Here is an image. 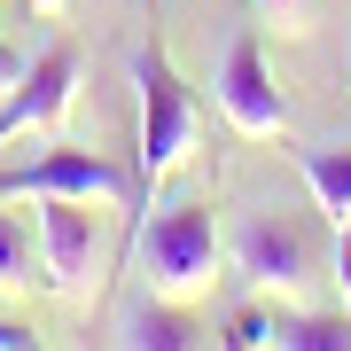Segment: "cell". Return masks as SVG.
I'll return each mask as SVG.
<instances>
[{
  "mask_svg": "<svg viewBox=\"0 0 351 351\" xmlns=\"http://www.w3.org/2000/svg\"><path fill=\"white\" fill-rule=\"evenodd\" d=\"M101 265H110V250H101V211L78 203V195H47L39 203V274L63 289L71 304H86L110 281Z\"/></svg>",
  "mask_w": 351,
  "mask_h": 351,
  "instance_id": "obj_3",
  "label": "cell"
},
{
  "mask_svg": "<svg viewBox=\"0 0 351 351\" xmlns=\"http://www.w3.org/2000/svg\"><path fill=\"white\" fill-rule=\"evenodd\" d=\"M234 265L250 274L258 289H304L320 274V250H313V234H304L297 219H281V211H250L242 219V234H234Z\"/></svg>",
  "mask_w": 351,
  "mask_h": 351,
  "instance_id": "obj_7",
  "label": "cell"
},
{
  "mask_svg": "<svg viewBox=\"0 0 351 351\" xmlns=\"http://www.w3.org/2000/svg\"><path fill=\"white\" fill-rule=\"evenodd\" d=\"M226 351H265V343H281V313H265V304H242L234 320H226Z\"/></svg>",
  "mask_w": 351,
  "mask_h": 351,
  "instance_id": "obj_11",
  "label": "cell"
},
{
  "mask_svg": "<svg viewBox=\"0 0 351 351\" xmlns=\"http://www.w3.org/2000/svg\"><path fill=\"white\" fill-rule=\"evenodd\" d=\"M0 289H8V297L32 289V234H24L16 211H0Z\"/></svg>",
  "mask_w": 351,
  "mask_h": 351,
  "instance_id": "obj_10",
  "label": "cell"
},
{
  "mask_svg": "<svg viewBox=\"0 0 351 351\" xmlns=\"http://www.w3.org/2000/svg\"><path fill=\"white\" fill-rule=\"evenodd\" d=\"M304 188H313V203L328 219H351V141L336 149V141H320V149H304Z\"/></svg>",
  "mask_w": 351,
  "mask_h": 351,
  "instance_id": "obj_9",
  "label": "cell"
},
{
  "mask_svg": "<svg viewBox=\"0 0 351 351\" xmlns=\"http://www.w3.org/2000/svg\"><path fill=\"white\" fill-rule=\"evenodd\" d=\"M32 343H39V336H32L24 320H0V351H32Z\"/></svg>",
  "mask_w": 351,
  "mask_h": 351,
  "instance_id": "obj_14",
  "label": "cell"
},
{
  "mask_svg": "<svg viewBox=\"0 0 351 351\" xmlns=\"http://www.w3.org/2000/svg\"><path fill=\"white\" fill-rule=\"evenodd\" d=\"M47 203V195H78V203H125V172H117L101 149H71L55 141L47 156H24V164H0V203Z\"/></svg>",
  "mask_w": 351,
  "mask_h": 351,
  "instance_id": "obj_4",
  "label": "cell"
},
{
  "mask_svg": "<svg viewBox=\"0 0 351 351\" xmlns=\"http://www.w3.org/2000/svg\"><path fill=\"white\" fill-rule=\"evenodd\" d=\"M281 351H351V320H281Z\"/></svg>",
  "mask_w": 351,
  "mask_h": 351,
  "instance_id": "obj_12",
  "label": "cell"
},
{
  "mask_svg": "<svg viewBox=\"0 0 351 351\" xmlns=\"http://www.w3.org/2000/svg\"><path fill=\"white\" fill-rule=\"evenodd\" d=\"M133 86H141V188L156 195V180H172L188 164L195 133H203V110H195V94L180 86V71L156 47L133 55Z\"/></svg>",
  "mask_w": 351,
  "mask_h": 351,
  "instance_id": "obj_2",
  "label": "cell"
},
{
  "mask_svg": "<svg viewBox=\"0 0 351 351\" xmlns=\"http://www.w3.org/2000/svg\"><path fill=\"white\" fill-rule=\"evenodd\" d=\"M71 101H78V55L71 47L32 55L24 78L0 94V149H8V141H32V133H63Z\"/></svg>",
  "mask_w": 351,
  "mask_h": 351,
  "instance_id": "obj_5",
  "label": "cell"
},
{
  "mask_svg": "<svg viewBox=\"0 0 351 351\" xmlns=\"http://www.w3.org/2000/svg\"><path fill=\"white\" fill-rule=\"evenodd\" d=\"M328 274H336V297H343V313H351V219L336 226V258H328Z\"/></svg>",
  "mask_w": 351,
  "mask_h": 351,
  "instance_id": "obj_13",
  "label": "cell"
},
{
  "mask_svg": "<svg viewBox=\"0 0 351 351\" xmlns=\"http://www.w3.org/2000/svg\"><path fill=\"white\" fill-rule=\"evenodd\" d=\"M32 8H39V16H63V0H32Z\"/></svg>",
  "mask_w": 351,
  "mask_h": 351,
  "instance_id": "obj_17",
  "label": "cell"
},
{
  "mask_svg": "<svg viewBox=\"0 0 351 351\" xmlns=\"http://www.w3.org/2000/svg\"><path fill=\"white\" fill-rule=\"evenodd\" d=\"M117 343L125 351H195L203 328L180 313V297H149V304H133V313L117 320Z\"/></svg>",
  "mask_w": 351,
  "mask_h": 351,
  "instance_id": "obj_8",
  "label": "cell"
},
{
  "mask_svg": "<svg viewBox=\"0 0 351 351\" xmlns=\"http://www.w3.org/2000/svg\"><path fill=\"white\" fill-rule=\"evenodd\" d=\"M133 265L149 281V297H203L219 281V219L203 203H164L156 219H141L133 234Z\"/></svg>",
  "mask_w": 351,
  "mask_h": 351,
  "instance_id": "obj_1",
  "label": "cell"
},
{
  "mask_svg": "<svg viewBox=\"0 0 351 351\" xmlns=\"http://www.w3.org/2000/svg\"><path fill=\"white\" fill-rule=\"evenodd\" d=\"M16 78H24V55H16V47H8V39H0V94H8V86H16Z\"/></svg>",
  "mask_w": 351,
  "mask_h": 351,
  "instance_id": "obj_15",
  "label": "cell"
},
{
  "mask_svg": "<svg viewBox=\"0 0 351 351\" xmlns=\"http://www.w3.org/2000/svg\"><path fill=\"white\" fill-rule=\"evenodd\" d=\"M219 117H226L242 141H274V133L289 125V94L274 86L258 39H234V47L219 55Z\"/></svg>",
  "mask_w": 351,
  "mask_h": 351,
  "instance_id": "obj_6",
  "label": "cell"
},
{
  "mask_svg": "<svg viewBox=\"0 0 351 351\" xmlns=\"http://www.w3.org/2000/svg\"><path fill=\"white\" fill-rule=\"evenodd\" d=\"M265 8H274L281 24H297V16H304V0H265Z\"/></svg>",
  "mask_w": 351,
  "mask_h": 351,
  "instance_id": "obj_16",
  "label": "cell"
}]
</instances>
